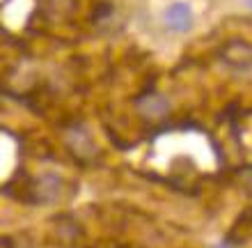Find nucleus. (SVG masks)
I'll return each instance as SVG.
<instances>
[{
    "label": "nucleus",
    "instance_id": "nucleus-2",
    "mask_svg": "<svg viewBox=\"0 0 252 248\" xmlns=\"http://www.w3.org/2000/svg\"><path fill=\"white\" fill-rule=\"evenodd\" d=\"M218 248H229V246H218Z\"/></svg>",
    "mask_w": 252,
    "mask_h": 248
},
{
    "label": "nucleus",
    "instance_id": "nucleus-1",
    "mask_svg": "<svg viewBox=\"0 0 252 248\" xmlns=\"http://www.w3.org/2000/svg\"><path fill=\"white\" fill-rule=\"evenodd\" d=\"M165 23L174 33H188L192 28V9L188 2H172L165 9Z\"/></svg>",
    "mask_w": 252,
    "mask_h": 248
}]
</instances>
